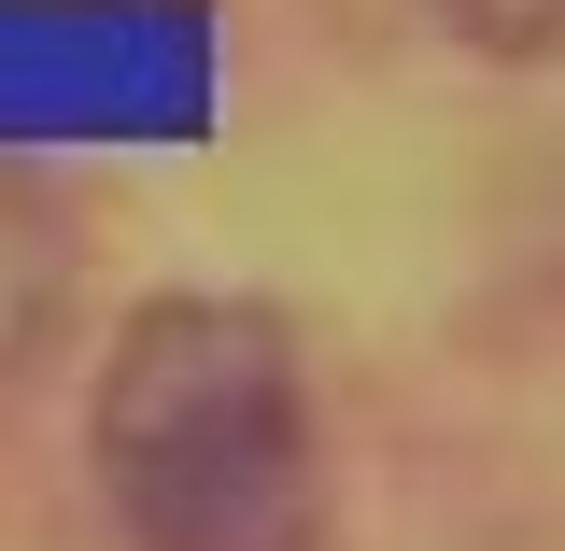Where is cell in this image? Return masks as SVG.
<instances>
[{
    "label": "cell",
    "mask_w": 565,
    "mask_h": 551,
    "mask_svg": "<svg viewBox=\"0 0 565 551\" xmlns=\"http://www.w3.org/2000/svg\"><path fill=\"white\" fill-rule=\"evenodd\" d=\"M85 453L128 551H311L326 523L311 396L255 297H141L99 353Z\"/></svg>",
    "instance_id": "obj_1"
},
{
    "label": "cell",
    "mask_w": 565,
    "mask_h": 551,
    "mask_svg": "<svg viewBox=\"0 0 565 551\" xmlns=\"http://www.w3.org/2000/svg\"><path fill=\"white\" fill-rule=\"evenodd\" d=\"M57 212L29 199V184H0V368H14V353L43 340V311H57Z\"/></svg>",
    "instance_id": "obj_2"
},
{
    "label": "cell",
    "mask_w": 565,
    "mask_h": 551,
    "mask_svg": "<svg viewBox=\"0 0 565 551\" xmlns=\"http://www.w3.org/2000/svg\"><path fill=\"white\" fill-rule=\"evenodd\" d=\"M467 57H552L565 43V0H424Z\"/></svg>",
    "instance_id": "obj_3"
}]
</instances>
